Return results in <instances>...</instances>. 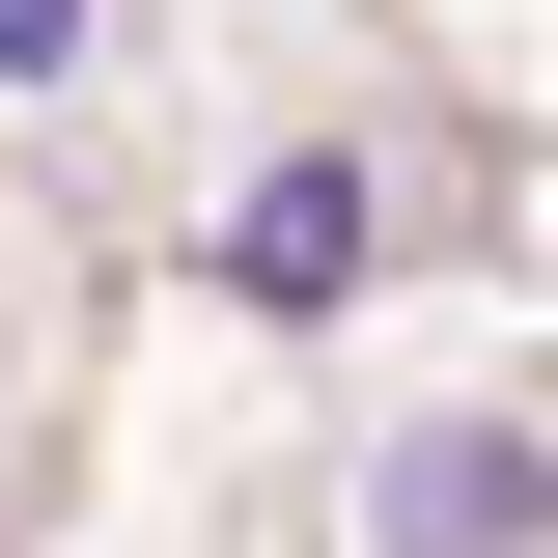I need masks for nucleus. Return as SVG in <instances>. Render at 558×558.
Returning a JSON list of instances; mask_svg holds the SVG:
<instances>
[{"mask_svg":"<svg viewBox=\"0 0 558 558\" xmlns=\"http://www.w3.org/2000/svg\"><path fill=\"white\" fill-rule=\"evenodd\" d=\"M223 279H252V307H336L363 279V168H279V196L223 223Z\"/></svg>","mask_w":558,"mask_h":558,"instance_id":"2","label":"nucleus"},{"mask_svg":"<svg viewBox=\"0 0 558 558\" xmlns=\"http://www.w3.org/2000/svg\"><path fill=\"white\" fill-rule=\"evenodd\" d=\"M531 531H558L531 447H475V418H447V447H391V558H531Z\"/></svg>","mask_w":558,"mask_h":558,"instance_id":"1","label":"nucleus"},{"mask_svg":"<svg viewBox=\"0 0 558 558\" xmlns=\"http://www.w3.org/2000/svg\"><path fill=\"white\" fill-rule=\"evenodd\" d=\"M0 57H28V84H57V57H84V0H0Z\"/></svg>","mask_w":558,"mask_h":558,"instance_id":"3","label":"nucleus"}]
</instances>
